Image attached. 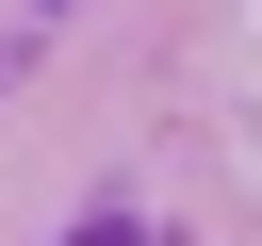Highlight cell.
I'll return each instance as SVG.
<instances>
[{
  "instance_id": "obj_1",
  "label": "cell",
  "mask_w": 262,
  "mask_h": 246,
  "mask_svg": "<svg viewBox=\"0 0 262 246\" xmlns=\"http://www.w3.org/2000/svg\"><path fill=\"white\" fill-rule=\"evenodd\" d=\"M82 246H147V230H131V213H98V230H82Z\"/></svg>"
}]
</instances>
